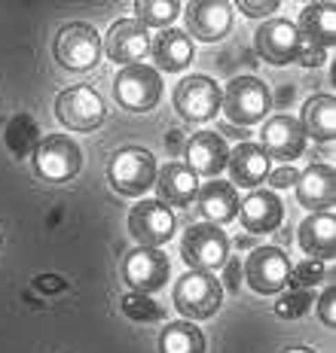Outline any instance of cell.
I'll return each instance as SVG.
<instances>
[{
    "mask_svg": "<svg viewBox=\"0 0 336 353\" xmlns=\"http://www.w3.org/2000/svg\"><path fill=\"white\" fill-rule=\"evenodd\" d=\"M174 311L187 320H211L223 305V286L211 271H187L174 283Z\"/></svg>",
    "mask_w": 336,
    "mask_h": 353,
    "instance_id": "obj_1",
    "label": "cell"
},
{
    "mask_svg": "<svg viewBox=\"0 0 336 353\" xmlns=\"http://www.w3.org/2000/svg\"><path fill=\"white\" fill-rule=\"evenodd\" d=\"M107 180L120 195H144L156 183V159L144 146H122L107 161Z\"/></svg>",
    "mask_w": 336,
    "mask_h": 353,
    "instance_id": "obj_2",
    "label": "cell"
},
{
    "mask_svg": "<svg viewBox=\"0 0 336 353\" xmlns=\"http://www.w3.org/2000/svg\"><path fill=\"white\" fill-rule=\"evenodd\" d=\"M113 98L116 104L129 113H150L162 98V79L159 70L150 64H135L122 68L113 77Z\"/></svg>",
    "mask_w": 336,
    "mask_h": 353,
    "instance_id": "obj_3",
    "label": "cell"
},
{
    "mask_svg": "<svg viewBox=\"0 0 336 353\" xmlns=\"http://www.w3.org/2000/svg\"><path fill=\"white\" fill-rule=\"evenodd\" d=\"M34 171L37 176L49 183H68L74 180L83 168V150L74 137H64V134H49L40 137L37 150H34Z\"/></svg>",
    "mask_w": 336,
    "mask_h": 353,
    "instance_id": "obj_4",
    "label": "cell"
},
{
    "mask_svg": "<svg viewBox=\"0 0 336 353\" xmlns=\"http://www.w3.org/2000/svg\"><path fill=\"white\" fill-rule=\"evenodd\" d=\"M221 104H223V113L232 125H248L260 122L263 116L269 113V104H272V94L269 88L260 83L257 77H236L230 85L223 88L221 94Z\"/></svg>",
    "mask_w": 336,
    "mask_h": 353,
    "instance_id": "obj_5",
    "label": "cell"
},
{
    "mask_svg": "<svg viewBox=\"0 0 336 353\" xmlns=\"http://www.w3.org/2000/svg\"><path fill=\"white\" fill-rule=\"evenodd\" d=\"M55 116H58V122L71 131H95L104 125L107 107L92 85L80 83V85L64 88L55 98Z\"/></svg>",
    "mask_w": 336,
    "mask_h": 353,
    "instance_id": "obj_6",
    "label": "cell"
},
{
    "mask_svg": "<svg viewBox=\"0 0 336 353\" xmlns=\"http://www.w3.org/2000/svg\"><path fill=\"white\" fill-rule=\"evenodd\" d=\"M180 256L189 271H217L230 259V238L221 225H189L180 238Z\"/></svg>",
    "mask_w": 336,
    "mask_h": 353,
    "instance_id": "obj_7",
    "label": "cell"
},
{
    "mask_svg": "<svg viewBox=\"0 0 336 353\" xmlns=\"http://www.w3.org/2000/svg\"><path fill=\"white\" fill-rule=\"evenodd\" d=\"M101 58V37L92 25L74 21V25H64L55 37V61L68 70H92Z\"/></svg>",
    "mask_w": 336,
    "mask_h": 353,
    "instance_id": "obj_8",
    "label": "cell"
},
{
    "mask_svg": "<svg viewBox=\"0 0 336 353\" xmlns=\"http://www.w3.org/2000/svg\"><path fill=\"white\" fill-rule=\"evenodd\" d=\"M171 277V262L162 250L156 247H138L129 250L122 259V281L131 286V292H159Z\"/></svg>",
    "mask_w": 336,
    "mask_h": 353,
    "instance_id": "obj_9",
    "label": "cell"
},
{
    "mask_svg": "<svg viewBox=\"0 0 336 353\" xmlns=\"http://www.w3.org/2000/svg\"><path fill=\"white\" fill-rule=\"evenodd\" d=\"M290 259L284 256V250L279 247H257L251 250L245 262V281L254 292L260 296H275L288 286V277H290Z\"/></svg>",
    "mask_w": 336,
    "mask_h": 353,
    "instance_id": "obj_10",
    "label": "cell"
},
{
    "mask_svg": "<svg viewBox=\"0 0 336 353\" xmlns=\"http://www.w3.org/2000/svg\"><path fill=\"white\" fill-rule=\"evenodd\" d=\"M174 229H178V219H174L171 208H165V204L156 201V198L138 201L135 208L129 210V232L141 247L159 250L165 241H171Z\"/></svg>",
    "mask_w": 336,
    "mask_h": 353,
    "instance_id": "obj_11",
    "label": "cell"
},
{
    "mask_svg": "<svg viewBox=\"0 0 336 353\" xmlns=\"http://www.w3.org/2000/svg\"><path fill=\"white\" fill-rule=\"evenodd\" d=\"M174 110L187 122H208L221 110V85L205 73L184 77L174 88Z\"/></svg>",
    "mask_w": 336,
    "mask_h": 353,
    "instance_id": "obj_12",
    "label": "cell"
},
{
    "mask_svg": "<svg viewBox=\"0 0 336 353\" xmlns=\"http://www.w3.org/2000/svg\"><path fill=\"white\" fill-rule=\"evenodd\" d=\"M254 43H257V55L266 64H275V68H284V64H294L299 55V31L294 21L288 19H269L263 21L254 34Z\"/></svg>",
    "mask_w": 336,
    "mask_h": 353,
    "instance_id": "obj_13",
    "label": "cell"
},
{
    "mask_svg": "<svg viewBox=\"0 0 336 353\" xmlns=\"http://www.w3.org/2000/svg\"><path fill=\"white\" fill-rule=\"evenodd\" d=\"M153 46L150 31L141 25L138 19H120L111 25V31L104 37V52L111 61L126 64V68H135L147 58Z\"/></svg>",
    "mask_w": 336,
    "mask_h": 353,
    "instance_id": "obj_14",
    "label": "cell"
},
{
    "mask_svg": "<svg viewBox=\"0 0 336 353\" xmlns=\"http://www.w3.org/2000/svg\"><path fill=\"white\" fill-rule=\"evenodd\" d=\"M187 37H196L202 43H217L232 31V3L226 0H196L187 3Z\"/></svg>",
    "mask_w": 336,
    "mask_h": 353,
    "instance_id": "obj_15",
    "label": "cell"
},
{
    "mask_svg": "<svg viewBox=\"0 0 336 353\" xmlns=\"http://www.w3.org/2000/svg\"><path fill=\"white\" fill-rule=\"evenodd\" d=\"M263 143L260 150L266 152V159H279V161H294L306 152V134L299 128V119L294 116H272L263 125Z\"/></svg>",
    "mask_w": 336,
    "mask_h": 353,
    "instance_id": "obj_16",
    "label": "cell"
},
{
    "mask_svg": "<svg viewBox=\"0 0 336 353\" xmlns=\"http://www.w3.org/2000/svg\"><path fill=\"white\" fill-rule=\"evenodd\" d=\"M239 219H242L248 234H266L275 232L284 219L281 198L269 189H254L245 201H239Z\"/></svg>",
    "mask_w": 336,
    "mask_h": 353,
    "instance_id": "obj_17",
    "label": "cell"
},
{
    "mask_svg": "<svg viewBox=\"0 0 336 353\" xmlns=\"http://www.w3.org/2000/svg\"><path fill=\"white\" fill-rule=\"evenodd\" d=\"M336 198V174L324 161H312L297 180V201L309 210H330Z\"/></svg>",
    "mask_w": 336,
    "mask_h": 353,
    "instance_id": "obj_18",
    "label": "cell"
},
{
    "mask_svg": "<svg viewBox=\"0 0 336 353\" xmlns=\"http://www.w3.org/2000/svg\"><path fill=\"white\" fill-rule=\"evenodd\" d=\"M156 192L165 208H187L199 195V176H196L184 161H168L162 171H156Z\"/></svg>",
    "mask_w": 336,
    "mask_h": 353,
    "instance_id": "obj_19",
    "label": "cell"
},
{
    "mask_svg": "<svg viewBox=\"0 0 336 353\" xmlns=\"http://www.w3.org/2000/svg\"><path fill=\"white\" fill-rule=\"evenodd\" d=\"M187 168L196 176H217L226 168L230 150L217 131H196V137L187 141Z\"/></svg>",
    "mask_w": 336,
    "mask_h": 353,
    "instance_id": "obj_20",
    "label": "cell"
},
{
    "mask_svg": "<svg viewBox=\"0 0 336 353\" xmlns=\"http://www.w3.org/2000/svg\"><path fill=\"white\" fill-rule=\"evenodd\" d=\"M297 241L303 247L306 256L318 262H327L333 259L336 253V216L333 210H321V213H312L299 223V232H297Z\"/></svg>",
    "mask_w": 336,
    "mask_h": 353,
    "instance_id": "obj_21",
    "label": "cell"
},
{
    "mask_svg": "<svg viewBox=\"0 0 336 353\" xmlns=\"http://www.w3.org/2000/svg\"><path fill=\"white\" fill-rule=\"evenodd\" d=\"M299 40L315 49H333L336 43V10L333 3H309L299 12Z\"/></svg>",
    "mask_w": 336,
    "mask_h": 353,
    "instance_id": "obj_22",
    "label": "cell"
},
{
    "mask_svg": "<svg viewBox=\"0 0 336 353\" xmlns=\"http://www.w3.org/2000/svg\"><path fill=\"white\" fill-rule=\"evenodd\" d=\"M196 204H199L202 216L211 219V225H226L239 216V192L232 183L223 180H211L205 186H199Z\"/></svg>",
    "mask_w": 336,
    "mask_h": 353,
    "instance_id": "obj_23",
    "label": "cell"
},
{
    "mask_svg": "<svg viewBox=\"0 0 336 353\" xmlns=\"http://www.w3.org/2000/svg\"><path fill=\"white\" fill-rule=\"evenodd\" d=\"M226 168H230V176L236 186H260L269 176V159L266 152L260 150V143H239L236 150L226 159Z\"/></svg>",
    "mask_w": 336,
    "mask_h": 353,
    "instance_id": "obj_24",
    "label": "cell"
},
{
    "mask_svg": "<svg viewBox=\"0 0 336 353\" xmlns=\"http://www.w3.org/2000/svg\"><path fill=\"white\" fill-rule=\"evenodd\" d=\"M153 61L159 64V70L178 73L184 70L189 61H193V40L187 37V31H178V28H165L159 31V37L153 40Z\"/></svg>",
    "mask_w": 336,
    "mask_h": 353,
    "instance_id": "obj_25",
    "label": "cell"
},
{
    "mask_svg": "<svg viewBox=\"0 0 336 353\" xmlns=\"http://www.w3.org/2000/svg\"><path fill=\"white\" fill-rule=\"evenodd\" d=\"M299 128L306 137L318 143H330L336 134V101L330 94H315L303 104V116H299Z\"/></svg>",
    "mask_w": 336,
    "mask_h": 353,
    "instance_id": "obj_26",
    "label": "cell"
},
{
    "mask_svg": "<svg viewBox=\"0 0 336 353\" xmlns=\"http://www.w3.org/2000/svg\"><path fill=\"white\" fill-rule=\"evenodd\" d=\"M3 143H6V150H10L19 161L31 159L34 150H37V143H40V128H37V122H34L28 113H16L10 122H6Z\"/></svg>",
    "mask_w": 336,
    "mask_h": 353,
    "instance_id": "obj_27",
    "label": "cell"
},
{
    "mask_svg": "<svg viewBox=\"0 0 336 353\" xmlns=\"http://www.w3.org/2000/svg\"><path fill=\"white\" fill-rule=\"evenodd\" d=\"M159 353H205V335L196 323H168L159 335Z\"/></svg>",
    "mask_w": 336,
    "mask_h": 353,
    "instance_id": "obj_28",
    "label": "cell"
},
{
    "mask_svg": "<svg viewBox=\"0 0 336 353\" xmlns=\"http://www.w3.org/2000/svg\"><path fill=\"white\" fill-rule=\"evenodd\" d=\"M135 12H138V21H141L147 31L150 28H162L165 31V28L180 16V3L178 0H138Z\"/></svg>",
    "mask_w": 336,
    "mask_h": 353,
    "instance_id": "obj_29",
    "label": "cell"
},
{
    "mask_svg": "<svg viewBox=\"0 0 336 353\" xmlns=\"http://www.w3.org/2000/svg\"><path fill=\"white\" fill-rule=\"evenodd\" d=\"M120 307H122V314L135 323H159L165 317V307L159 305V301H153L150 296H144V292H126Z\"/></svg>",
    "mask_w": 336,
    "mask_h": 353,
    "instance_id": "obj_30",
    "label": "cell"
},
{
    "mask_svg": "<svg viewBox=\"0 0 336 353\" xmlns=\"http://www.w3.org/2000/svg\"><path fill=\"white\" fill-rule=\"evenodd\" d=\"M312 301H315V292L312 290H290L284 296L275 299V317L281 320H299L309 314Z\"/></svg>",
    "mask_w": 336,
    "mask_h": 353,
    "instance_id": "obj_31",
    "label": "cell"
},
{
    "mask_svg": "<svg viewBox=\"0 0 336 353\" xmlns=\"http://www.w3.org/2000/svg\"><path fill=\"white\" fill-rule=\"evenodd\" d=\"M324 262L318 259H306L290 268V277H288V286L290 290H309V286H315L318 281H324Z\"/></svg>",
    "mask_w": 336,
    "mask_h": 353,
    "instance_id": "obj_32",
    "label": "cell"
},
{
    "mask_svg": "<svg viewBox=\"0 0 336 353\" xmlns=\"http://www.w3.org/2000/svg\"><path fill=\"white\" fill-rule=\"evenodd\" d=\"M245 283V262L239 259V256H230V259L223 262V286L226 292H239Z\"/></svg>",
    "mask_w": 336,
    "mask_h": 353,
    "instance_id": "obj_33",
    "label": "cell"
},
{
    "mask_svg": "<svg viewBox=\"0 0 336 353\" xmlns=\"http://www.w3.org/2000/svg\"><path fill=\"white\" fill-rule=\"evenodd\" d=\"M236 6L245 12V16H254V19L275 16V12H279V0H239Z\"/></svg>",
    "mask_w": 336,
    "mask_h": 353,
    "instance_id": "obj_34",
    "label": "cell"
},
{
    "mask_svg": "<svg viewBox=\"0 0 336 353\" xmlns=\"http://www.w3.org/2000/svg\"><path fill=\"white\" fill-rule=\"evenodd\" d=\"M266 180H269V192H279V189L297 186L299 171H297V168H279V171H269Z\"/></svg>",
    "mask_w": 336,
    "mask_h": 353,
    "instance_id": "obj_35",
    "label": "cell"
},
{
    "mask_svg": "<svg viewBox=\"0 0 336 353\" xmlns=\"http://www.w3.org/2000/svg\"><path fill=\"white\" fill-rule=\"evenodd\" d=\"M318 317L327 323V326H336V290L333 286H327L324 292H321V299H318Z\"/></svg>",
    "mask_w": 336,
    "mask_h": 353,
    "instance_id": "obj_36",
    "label": "cell"
},
{
    "mask_svg": "<svg viewBox=\"0 0 336 353\" xmlns=\"http://www.w3.org/2000/svg\"><path fill=\"white\" fill-rule=\"evenodd\" d=\"M324 58H327V52L324 49H315V46H299V55H297V61L303 64V68H321L324 64Z\"/></svg>",
    "mask_w": 336,
    "mask_h": 353,
    "instance_id": "obj_37",
    "label": "cell"
},
{
    "mask_svg": "<svg viewBox=\"0 0 336 353\" xmlns=\"http://www.w3.org/2000/svg\"><path fill=\"white\" fill-rule=\"evenodd\" d=\"M34 283H37V290H43V292H62V290H68V283H64L62 277H49V274H40Z\"/></svg>",
    "mask_w": 336,
    "mask_h": 353,
    "instance_id": "obj_38",
    "label": "cell"
},
{
    "mask_svg": "<svg viewBox=\"0 0 336 353\" xmlns=\"http://www.w3.org/2000/svg\"><path fill=\"white\" fill-rule=\"evenodd\" d=\"M217 134H226V137H236V141H242L245 143V137H251L248 134V128H236V125H221V131H217Z\"/></svg>",
    "mask_w": 336,
    "mask_h": 353,
    "instance_id": "obj_39",
    "label": "cell"
},
{
    "mask_svg": "<svg viewBox=\"0 0 336 353\" xmlns=\"http://www.w3.org/2000/svg\"><path fill=\"white\" fill-rule=\"evenodd\" d=\"M230 247H239V250H245V247H254V234H239L236 241H230Z\"/></svg>",
    "mask_w": 336,
    "mask_h": 353,
    "instance_id": "obj_40",
    "label": "cell"
},
{
    "mask_svg": "<svg viewBox=\"0 0 336 353\" xmlns=\"http://www.w3.org/2000/svg\"><path fill=\"white\" fill-rule=\"evenodd\" d=\"M281 353H315L312 347H299V344H294V347H284Z\"/></svg>",
    "mask_w": 336,
    "mask_h": 353,
    "instance_id": "obj_41",
    "label": "cell"
},
{
    "mask_svg": "<svg viewBox=\"0 0 336 353\" xmlns=\"http://www.w3.org/2000/svg\"><path fill=\"white\" fill-rule=\"evenodd\" d=\"M0 247H3V234H0Z\"/></svg>",
    "mask_w": 336,
    "mask_h": 353,
    "instance_id": "obj_42",
    "label": "cell"
}]
</instances>
